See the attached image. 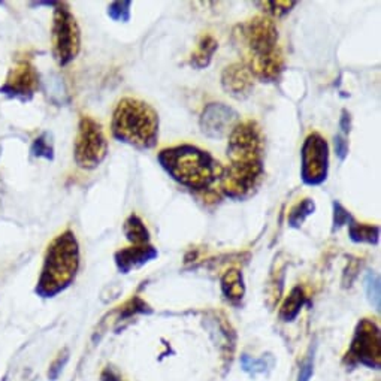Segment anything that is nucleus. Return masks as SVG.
<instances>
[{
    "mask_svg": "<svg viewBox=\"0 0 381 381\" xmlns=\"http://www.w3.org/2000/svg\"><path fill=\"white\" fill-rule=\"evenodd\" d=\"M226 154L230 162H247V160H262L265 154V136L260 126L247 120L238 123L227 136Z\"/></svg>",
    "mask_w": 381,
    "mask_h": 381,
    "instance_id": "1a4fd4ad",
    "label": "nucleus"
},
{
    "mask_svg": "<svg viewBox=\"0 0 381 381\" xmlns=\"http://www.w3.org/2000/svg\"><path fill=\"white\" fill-rule=\"evenodd\" d=\"M347 359L353 365H364L371 369L381 368V335L380 327L369 318H362L355 329Z\"/></svg>",
    "mask_w": 381,
    "mask_h": 381,
    "instance_id": "9d476101",
    "label": "nucleus"
},
{
    "mask_svg": "<svg viewBox=\"0 0 381 381\" xmlns=\"http://www.w3.org/2000/svg\"><path fill=\"white\" fill-rule=\"evenodd\" d=\"M305 302H307V296L304 293V289L299 286L293 287L292 290H290V293L286 298L282 308H279V318H282L284 323L295 322L296 317L300 313V309H302V307L305 305Z\"/></svg>",
    "mask_w": 381,
    "mask_h": 381,
    "instance_id": "f3484780",
    "label": "nucleus"
},
{
    "mask_svg": "<svg viewBox=\"0 0 381 381\" xmlns=\"http://www.w3.org/2000/svg\"><path fill=\"white\" fill-rule=\"evenodd\" d=\"M222 87L230 97L245 100L253 93L254 78L243 62L234 63L225 67L222 74Z\"/></svg>",
    "mask_w": 381,
    "mask_h": 381,
    "instance_id": "ddd939ff",
    "label": "nucleus"
},
{
    "mask_svg": "<svg viewBox=\"0 0 381 381\" xmlns=\"http://www.w3.org/2000/svg\"><path fill=\"white\" fill-rule=\"evenodd\" d=\"M30 154L36 159H45L48 160V162H53L54 144H53L51 133L42 132L38 138H35L32 145H30Z\"/></svg>",
    "mask_w": 381,
    "mask_h": 381,
    "instance_id": "412c9836",
    "label": "nucleus"
},
{
    "mask_svg": "<svg viewBox=\"0 0 381 381\" xmlns=\"http://www.w3.org/2000/svg\"><path fill=\"white\" fill-rule=\"evenodd\" d=\"M2 153H3V148H2V145H0V157H2Z\"/></svg>",
    "mask_w": 381,
    "mask_h": 381,
    "instance_id": "72a5a7b5",
    "label": "nucleus"
},
{
    "mask_svg": "<svg viewBox=\"0 0 381 381\" xmlns=\"http://www.w3.org/2000/svg\"><path fill=\"white\" fill-rule=\"evenodd\" d=\"M157 257L159 252L153 245H132L115 252L114 262L120 274H129L132 270L145 266Z\"/></svg>",
    "mask_w": 381,
    "mask_h": 381,
    "instance_id": "4468645a",
    "label": "nucleus"
},
{
    "mask_svg": "<svg viewBox=\"0 0 381 381\" xmlns=\"http://www.w3.org/2000/svg\"><path fill=\"white\" fill-rule=\"evenodd\" d=\"M159 132V113L148 102L135 97L118 100L111 120V133L118 143L147 152L157 145Z\"/></svg>",
    "mask_w": 381,
    "mask_h": 381,
    "instance_id": "20e7f679",
    "label": "nucleus"
},
{
    "mask_svg": "<svg viewBox=\"0 0 381 381\" xmlns=\"http://www.w3.org/2000/svg\"><path fill=\"white\" fill-rule=\"evenodd\" d=\"M108 149L109 147L102 124L90 115L79 118L74 143V160L76 166L84 170L99 168L106 159Z\"/></svg>",
    "mask_w": 381,
    "mask_h": 381,
    "instance_id": "0eeeda50",
    "label": "nucleus"
},
{
    "mask_svg": "<svg viewBox=\"0 0 381 381\" xmlns=\"http://www.w3.org/2000/svg\"><path fill=\"white\" fill-rule=\"evenodd\" d=\"M355 217L352 216V213L348 211V209L338 202V200H334L332 202V232H338L341 227H344L346 225H348L352 222Z\"/></svg>",
    "mask_w": 381,
    "mask_h": 381,
    "instance_id": "393cba45",
    "label": "nucleus"
},
{
    "mask_svg": "<svg viewBox=\"0 0 381 381\" xmlns=\"http://www.w3.org/2000/svg\"><path fill=\"white\" fill-rule=\"evenodd\" d=\"M122 309H120V320H124V318H130L135 314H149L152 313V308H149V305L147 302H144V300L141 298H132L130 300H127V302L120 307Z\"/></svg>",
    "mask_w": 381,
    "mask_h": 381,
    "instance_id": "5701e85b",
    "label": "nucleus"
},
{
    "mask_svg": "<svg viewBox=\"0 0 381 381\" xmlns=\"http://www.w3.org/2000/svg\"><path fill=\"white\" fill-rule=\"evenodd\" d=\"M236 45L244 53V65L253 78L262 83H277L284 72V57L279 48L278 29L273 18L257 15L234 30Z\"/></svg>",
    "mask_w": 381,
    "mask_h": 381,
    "instance_id": "f257e3e1",
    "label": "nucleus"
},
{
    "mask_svg": "<svg viewBox=\"0 0 381 381\" xmlns=\"http://www.w3.org/2000/svg\"><path fill=\"white\" fill-rule=\"evenodd\" d=\"M51 49L60 67L71 65L81 51V29L66 2H57L54 6Z\"/></svg>",
    "mask_w": 381,
    "mask_h": 381,
    "instance_id": "39448f33",
    "label": "nucleus"
},
{
    "mask_svg": "<svg viewBox=\"0 0 381 381\" xmlns=\"http://www.w3.org/2000/svg\"><path fill=\"white\" fill-rule=\"evenodd\" d=\"M313 373H314V355L309 353L304 362L300 364L298 381H309L311 377H313Z\"/></svg>",
    "mask_w": 381,
    "mask_h": 381,
    "instance_id": "c85d7f7f",
    "label": "nucleus"
},
{
    "mask_svg": "<svg viewBox=\"0 0 381 381\" xmlns=\"http://www.w3.org/2000/svg\"><path fill=\"white\" fill-rule=\"evenodd\" d=\"M69 360V350H63V352H60L58 356L54 359V362L49 365V371H48V377L49 380H57L58 375L62 374V371L65 368V365L67 364Z\"/></svg>",
    "mask_w": 381,
    "mask_h": 381,
    "instance_id": "cd10ccee",
    "label": "nucleus"
},
{
    "mask_svg": "<svg viewBox=\"0 0 381 381\" xmlns=\"http://www.w3.org/2000/svg\"><path fill=\"white\" fill-rule=\"evenodd\" d=\"M348 236L355 244L377 245L380 241V227L377 225L359 223L353 218L348 223Z\"/></svg>",
    "mask_w": 381,
    "mask_h": 381,
    "instance_id": "6ab92c4d",
    "label": "nucleus"
},
{
    "mask_svg": "<svg viewBox=\"0 0 381 381\" xmlns=\"http://www.w3.org/2000/svg\"><path fill=\"white\" fill-rule=\"evenodd\" d=\"M222 292L230 304H239L245 295L244 277L239 269H229L220 279Z\"/></svg>",
    "mask_w": 381,
    "mask_h": 381,
    "instance_id": "2eb2a0df",
    "label": "nucleus"
},
{
    "mask_svg": "<svg viewBox=\"0 0 381 381\" xmlns=\"http://www.w3.org/2000/svg\"><path fill=\"white\" fill-rule=\"evenodd\" d=\"M329 174V144L318 132H311L300 148V179L305 186H322Z\"/></svg>",
    "mask_w": 381,
    "mask_h": 381,
    "instance_id": "6e6552de",
    "label": "nucleus"
},
{
    "mask_svg": "<svg viewBox=\"0 0 381 381\" xmlns=\"http://www.w3.org/2000/svg\"><path fill=\"white\" fill-rule=\"evenodd\" d=\"M123 234L132 245H148L149 232L144 225L143 218L136 214H130L123 225Z\"/></svg>",
    "mask_w": 381,
    "mask_h": 381,
    "instance_id": "a211bd4d",
    "label": "nucleus"
},
{
    "mask_svg": "<svg viewBox=\"0 0 381 381\" xmlns=\"http://www.w3.org/2000/svg\"><path fill=\"white\" fill-rule=\"evenodd\" d=\"M334 148H335V154L337 157L341 160V162H344V160L347 159L348 156V141H347V136L344 135H335L334 138Z\"/></svg>",
    "mask_w": 381,
    "mask_h": 381,
    "instance_id": "c756f323",
    "label": "nucleus"
},
{
    "mask_svg": "<svg viewBox=\"0 0 381 381\" xmlns=\"http://www.w3.org/2000/svg\"><path fill=\"white\" fill-rule=\"evenodd\" d=\"M81 265V252L74 230L66 229L48 244L35 293L51 299L71 287Z\"/></svg>",
    "mask_w": 381,
    "mask_h": 381,
    "instance_id": "7ed1b4c3",
    "label": "nucleus"
},
{
    "mask_svg": "<svg viewBox=\"0 0 381 381\" xmlns=\"http://www.w3.org/2000/svg\"><path fill=\"white\" fill-rule=\"evenodd\" d=\"M265 179V163L262 160L230 162L220 178V192L232 200L253 197Z\"/></svg>",
    "mask_w": 381,
    "mask_h": 381,
    "instance_id": "423d86ee",
    "label": "nucleus"
},
{
    "mask_svg": "<svg viewBox=\"0 0 381 381\" xmlns=\"http://www.w3.org/2000/svg\"><path fill=\"white\" fill-rule=\"evenodd\" d=\"M39 86H41V76L38 69L29 60H18L9 69L5 83L0 86V95L19 102H29L38 93Z\"/></svg>",
    "mask_w": 381,
    "mask_h": 381,
    "instance_id": "9b49d317",
    "label": "nucleus"
},
{
    "mask_svg": "<svg viewBox=\"0 0 381 381\" xmlns=\"http://www.w3.org/2000/svg\"><path fill=\"white\" fill-rule=\"evenodd\" d=\"M132 2L130 0H124V2H113L108 5V17L113 22L118 23H127L130 22V15H132Z\"/></svg>",
    "mask_w": 381,
    "mask_h": 381,
    "instance_id": "b1692460",
    "label": "nucleus"
},
{
    "mask_svg": "<svg viewBox=\"0 0 381 381\" xmlns=\"http://www.w3.org/2000/svg\"><path fill=\"white\" fill-rule=\"evenodd\" d=\"M339 129H341V135H350L352 132V114H350L347 109H343L341 111V117H339Z\"/></svg>",
    "mask_w": 381,
    "mask_h": 381,
    "instance_id": "2f4dec72",
    "label": "nucleus"
},
{
    "mask_svg": "<svg viewBox=\"0 0 381 381\" xmlns=\"http://www.w3.org/2000/svg\"><path fill=\"white\" fill-rule=\"evenodd\" d=\"M357 273H359V262L357 260H350L348 262V268L344 270V287H350L353 283V279L357 277Z\"/></svg>",
    "mask_w": 381,
    "mask_h": 381,
    "instance_id": "7c9ffc66",
    "label": "nucleus"
},
{
    "mask_svg": "<svg viewBox=\"0 0 381 381\" xmlns=\"http://www.w3.org/2000/svg\"><path fill=\"white\" fill-rule=\"evenodd\" d=\"M239 123V114L236 109L222 102L208 104L199 117V127L209 139H223L229 136L234 127Z\"/></svg>",
    "mask_w": 381,
    "mask_h": 381,
    "instance_id": "f8f14e48",
    "label": "nucleus"
},
{
    "mask_svg": "<svg viewBox=\"0 0 381 381\" xmlns=\"http://www.w3.org/2000/svg\"><path fill=\"white\" fill-rule=\"evenodd\" d=\"M218 49L217 39L211 35H204L199 39L195 51L190 56L188 65L195 69H205L211 63V60Z\"/></svg>",
    "mask_w": 381,
    "mask_h": 381,
    "instance_id": "dca6fc26",
    "label": "nucleus"
},
{
    "mask_svg": "<svg viewBox=\"0 0 381 381\" xmlns=\"http://www.w3.org/2000/svg\"><path fill=\"white\" fill-rule=\"evenodd\" d=\"M256 5L266 8L264 9V11H266V14L278 18V17H284L286 14L292 11V8L296 6V2H282V0H277L275 2V0H268V2H259Z\"/></svg>",
    "mask_w": 381,
    "mask_h": 381,
    "instance_id": "bb28decb",
    "label": "nucleus"
},
{
    "mask_svg": "<svg viewBox=\"0 0 381 381\" xmlns=\"http://www.w3.org/2000/svg\"><path fill=\"white\" fill-rule=\"evenodd\" d=\"M364 284H365V293H366L369 304L373 305V308L377 311V313H380V308H381L380 277L375 273H366Z\"/></svg>",
    "mask_w": 381,
    "mask_h": 381,
    "instance_id": "4be33fe9",
    "label": "nucleus"
},
{
    "mask_svg": "<svg viewBox=\"0 0 381 381\" xmlns=\"http://www.w3.org/2000/svg\"><path fill=\"white\" fill-rule=\"evenodd\" d=\"M269 357H270V355L264 356L260 359H253L252 356L243 355V356H241V365H243V369L245 371V373L256 375V374H260V373H265V369L268 366H273V365H268V359Z\"/></svg>",
    "mask_w": 381,
    "mask_h": 381,
    "instance_id": "a878e982",
    "label": "nucleus"
},
{
    "mask_svg": "<svg viewBox=\"0 0 381 381\" xmlns=\"http://www.w3.org/2000/svg\"><path fill=\"white\" fill-rule=\"evenodd\" d=\"M314 211H316L314 199H311V197L302 199V200H300V202H298L289 211V216H287V225H289V227L300 229V226L304 225L305 220L309 216H313Z\"/></svg>",
    "mask_w": 381,
    "mask_h": 381,
    "instance_id": "aec40b11",
    "label": "nucleus"
},
{
    "mask_svg": "<svg viewBox=\"0 0 381 381\" xmlns=\"http://www.w3.org/2000/svg\"><path fill=\"white\" fill-rule=\"evenodd\" d=\"M157 160L175 183L190 190L209 188L220 181L225 169L211 153L193 144L163 148Z\"/></svg>",
    "mask_w": 381,
    "mask_h": 381,
    "instance_id": "f03ea898",
    "label": "nucleus"
},
{
    "mask_svg": "<svg viewBox=\"0 0 381 381\" xmlns=\"http://www.w3.org/2000/svg\"><path fill=\"white\" fill-rule=\"evenodd\" d=\"M100 381H124L122 377H120L118 371H115L113 366H106L102 374H100Z\"/></svg>",
    "mask_w": 381,
    "mask_h": 381,
    "instance_id": "473e14b6",
    "label": "nucleus"
}]
</instances>
